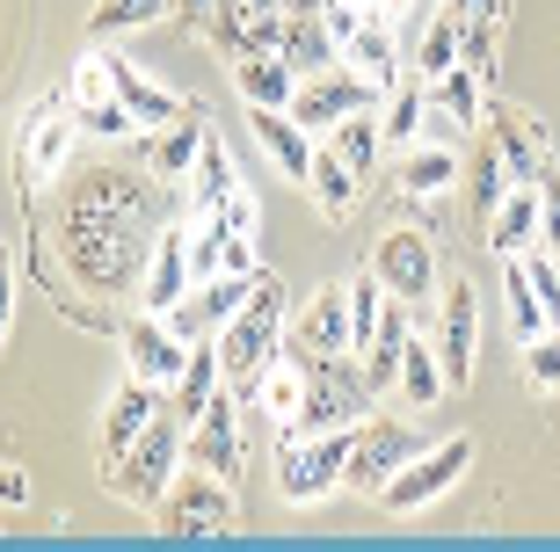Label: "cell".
Masks as SVG:
<instances>
[{"label": "cell", "instance_id": "obj_1", "mask_svg": "<svg viewBox=\"0 0 560 552\" xmlns=\"http://www.w3.org/2000/svg\"><path fill=\"white\" fill-rule=\"evenodd\" d=\"M161 175L153 167H117L95 161L81 175H66V204H59V255L88 291L125 298L145 277V247L161 233Z\"/></svg>", "mask_w": 560, "mask_h": 552}, {"label": "cell", "instance_id": "obj_2", "mask_svg": "<svg viewBox=\"0 0 560 552\" xmlns=\"http://www.w3.org/2000/svg\"><path fill=\"white\" fill-rule=\"evenodd\" d=\"M284 313H291V306H284V284H277V277H255L248 306H241L226 328L211 334V342H219V371H226V386L248 392L255 371H262L277 349H284Z\"/></svg>", "mask_w": 560, "mask_h": 552}, {"label": "cell", "instance_id": "obj_3", "mask_svg": "<svg viewBox=\"0 0 560 552\" xmlns=\"http://www.w3.org/2000/svg\"><path fill=\"white\" fill-rule=\"evenodd\" d=\"M378 392L364 386V364H357L350 349H335V356H313L306 349V408L291 422L284 436H313V430H357L364 414H372Z\"/></svg>", "mask_w": 560, "mask_h": 552}, {"label": "cell", "instance_id": "obj_4", "mask_svg": "<svg viewBox=\"0 0 560 552\" xmlns=\"http://www.w3.org/2000/svg\"><path fill=\"white\" fill-rule=\"evenodd\" d=\"M350 444H357V430L277 436V494H284L291 509H313V502H328V494L350 480Z\"/></svg>", "mask_w": 560, "mask_h": 552}, {"label": "cell", "instance_id": "obj_5", "mask_svg": "<svg viewBox=\"0 0 560 552\" xmlns=\"http://www.w3.org/2000/svg\"><path fill=\"white\" fill-rule=\"evenodd\" d=\"M175 472H183V414L175 408H161L153 422H145V436L109 466V488L125 494L131 509H145L153 516V502H161L167 488H175Z\"/></svg>", "mask_w": 560, "mask_h": 552}, {"label": "cell", "instance_id": "obj_6", "mask_svg": "<svg viewBox=\"0 0 560 552\" xmlns=\"http://www.w3.org/2000/svg\"><path fill=\"white\" fill-rule=\"evenodd\" d=\"M153 524H161L167 538H219V531H233V480H219V472H205V466L183 458L175 488L153 502Z\"/></svg>", "mask_w": 560, "mask_h": 552}, {"label": "cell", "instance_id": "obj_7", "mask_svg": "<svg viewBox=\"0 0 560 552\" xmlns=\"http://www.w3.org/2000/svg\"><path fill=\"white\" fill-rule=\"evenodd\" d=\"M372 277L386 284V298H400V306H436V291H444V269H436V247L422 225H394L386 240L372 247Z\"/></svg>", "mask_w": 560, "mask_h": 552}, {"label": "cell", "instance_id": "obj_8", "mask_svg": "<svg viewBox=\"0 0 560 552\" xmlns=\"http://www.w3.org/2000/svg\"><path fill=\"white\" fill-rule=\"evenodd\" d=\"M466 466H474V436H452V444H422L408 466L378 488V509H394V516H416L430 509L444 488H458L466 480Z\"/></svg>", "mask_w": 560, "mask_h": 552}, {"label": "cell", "instance_id": "obj_9", "mask_svg": "<svg viewBox=\"0 0 560 552\" xmlns=\"http://www.w3.org/2000/svg\"><path fill=\"white\" fill-rule=\"evenodd\" d=\"M422 444H430V436L408 430V422H394V414H364V422H357V444H350V480H342V488H357V494L378 502V488H386Z\"/></svg>", "mask_w": 560, "mask_h": 552}, {"label": "cell", "instance_id": "obj_10", "mask_svg": "<svg viewBox=\"0 0 560 552\" xmlns=\"http://www.w3.org/2000/svg\"><path fill=\"white\" fill-rule=\"evenodd\" d=\"M378 95H386L378 81H364V73H350V66H328V73H306V81H299V95H291V117L306 124L313 139H328L342 117H357V109H378Z\"/></svg>", "mask_w": 560, "mask_h": 552}, {"label": "cell", "instance_id": "obj_11", "mask_svg": "<svg viewBox=\"0 0 560 552\" xmlns=\"http://www.w3.org/2000/svg\"><path fill=\"white\" fill-rule=\"evenodd\" d=\"M436 364H444V378H452V392L474 378V349H480V298L466 277H444V291H436Z\"/></svg>", "mask_w": 560, "mask_h": 552}, {"label": "cell", "instance_id": "obj_12", "mask_svg": "<svg viewBox=\"0 0 560 552\" xmlns=\"http://www.w3.org/2000/svg\"><path fill=\"white\" fill-rule=\"evenodd\" d=\"M73 109L66 103H37L30 117H22V139H15V183H22V197H37V183L44 175H59V161H66V145H73Z\"/></svg>", "mask_w": 560, "mask_h": 552}, {"label": "cell", "instance_id": "obj_13", "mask_svg": "<svg viewBox=\"0 0 560 552\" xmlns=\"http://www.w3.org/2000/svg\"><path fill=\"white\" fill-rule=\"evenodd\" d=\"M183 458L205 466V472H219V480H241V422H233V392L226 386L205 400L197 422H183Z\"/></svg>", "mask_w": 560, "mask_h": 552}, {"label": "cell", "instance_id": "obj_14", "mask_svg": "<svg viewBox=\"0 0 560 552\" xmlns=\"http://www.w3.org/2000/svg\"><path fill=\"white\" fill-rule=\"evenodd\" d=\"M183 364H189V342H183L175 328H167L161 313H145V320H131V328H125V371L139 378V386L175 392Z\"/></svg>", "mask_w": 560, "mask_h": 552}, {"label": "cell", "instance_id": "obj_15", "mask_svg": "<svg viewBox=\"0 0 560 552\" xmlns=\"http://www.w3.org/2000/svg\"><path fill=\"white\" fill-rule=\"evenodd\" d=\"M189 284H197V269H189V225H161V233H153V247H145L139 306L145 313H175Z\"/></svg>", "mask_w": 560, "mask_h": 552}, {"label": "cell", "instance_id": "obj_16", "mask_svg": "<svg viewBox=\"0 0 560 552\" xmlns=\"http://www.w3.org/2000/svg\"><path fill=\"white\" fill-rule=\"evenodd\" d=\"M161 400H167V392L139 386V378H125V386L109 392V408H103V472H109V466H117V458H125V450L145 436V422L161 414Z\"/></svg>", "mask_w": 560, "mask_h": 552}, {"label": "cell", "instance_id": "obj_17", "mask_svg": "<svg viewBox=\"0 0 560 552\" xmlns=\"http://www.w3.org/2000/svg\"><path fill=\"white\" fill-rule=\"evenodd\" d=\"M488 233V255H524V247H539V233H546V204H539V183H517L510 197L495 204V219L480 225Z\"/></svg>", "mask_w": 560, "mask_h": 552}, {"label": "cell", "instance_id": "obj_18", "mask_svg": "<svg viewBox=\"0 0 560 552\" xmlns=\"http://www.w3.org/2000/svg\"><path fill=\"white\" fill-rule=\"evenodd\" d=\"M342 66H350V73H364V81H378V87L400 81V37H394V22L378 15V8H364V15H357L350 44H342Z\"/></svg>", "mask_w": 560, "mask_h": 552}, {"label": "cell", "instance_id": "obj_19", "mask_svg": "<svg viewBox=\"0 0 560 552\" xmlns=\"http://www.w3.org/2000/svg\"><path fill=\"white\" fill-rule=\"evenodd\" d=\"M103 59H109V81H117V103H125L131 117L145 124V131H161V124H183V117H189V103L175 95V87L145 81L139 66H131V59H117V51H103Z\"/></svg>", "mask_w": 560, "mask_h": 552}, {"label": "cell", "instance_id": "obj_20", "mask_svg": "<svg viewBox=\"0 0 560 552\" xmlns=\"http://www.w3.org/2000/svg\"><path fill=\"white\" fill-rule=\"evenodd\" d=\"M248 131L262 139V153L284 167L291 183H306V175H313V145H320V139H313L291 109H248Z\"/></svg>", "mask_w": 560, "mask_h": 552}, {"label": "cell", "instance_id": "obj_21", "mask_svg": "<svg viewBox=\"0 0 560 552\" xmlns=\"http://www.w3.org/2000/svg\"><path fill=\"white\" fill-rule=\"evenodd\" d=\"M226 66H233V87H241L248 109H291V95H299V73L284 66V51H241Z\"/></svg>", "mask_w": 560, "mask_h": 552}, {"label": "cell", "instance_id": "obj_22", "mask_svg": "<svg viewBox=\"0 0 560 552\" xmlns=\"http://www.w3.org/2000/svg\"><path fill=\"white\" fill-rule=\"evenodd\" d=\"M255 408L270 414L277 430H291V422H299V408H306V356H291V349H277L270 364L255 371Z\"/></svg>", "mask_w": 560, "mask_h": 552}, {"label": "cell", "instance_id": "obj_23", "mask_svg": "<svg viewBox=\"0 0 560 552\" xmlns=\"http://www.w3.org/2000/svg\"><path fill=\"white\" fill-rule=\"evenodd\" d=\"M394 183H400V197H436V189H452L458 183V145H444V139L400 145L394 153Z\"/></svg>", "mask_w": 560, "mask_h": 552}, {"label": "cell", "instance_id": "obj_24", "mask_svg": "<svg viewBox=\"0 0 560 552\" xmlns=\"http://www.w3.org/2000/svg\"><path fill=\"white\" fill-rule=\"evenodd\" d=\"M458 15V37H466V51L458 59L474 66L480 81H495V44H502V15H510V0H444Z\"/></svg>", "mask_w": 560, "mask_h": 552}, {"label": "cell", "instance_id": "obj_25", "mask_svg": "<svg viewBox=\"0 0 560 552\" xmlns=\"http://www.w3.org/2000/svg\"><path fill=\"white\" fill-rule=\"evenodd\" d=\"M299 349L313 356H335V349H350V284H320L299 313Z\"/></svg>", "mask_w": 560, "mask_h": 552}, {"label": "cell", "instance_id": "obj_26", "mask_svg": "<svg viewBox=\"0 0 560 552\" xmlns=\"http://www.w3.org/2000/svg\"><path fill=\"white\" fill-rule=\"evenodd\" d=\"M357 183H364V175H357V167L342 161L328 139L313 145V175H306V189H313V211H320L328 225H342V219L357 211Z\"/></svg>", "mask_w": 560, "mask_h": 552}, {"label": "cell", "instance_id": "obj_27", "mask_svg": "<svg viewBox=\"0 0 560 552\" xmlns=\"http://www.w3.org/2000/svg\"><path fill=\"white\" fill-rule=\"evenodd\" d=\"M394 392H400V408H408V414H430L436 400L452 392V378H444V364H436V342L408 334V349H400V378H394Z\"/></svg>", "mask_w": 560, "mask_h": 552}, {"label": "cell", "instance_id": "obj_28", "mask_svg": "<svg viewBox=\"0 0 560 552\" xmlns=\"http://www.w3.org/2000/svg\"><path fill=\"white\" fill-rule=\"evenodd\" d=\"M205 124L197 117H183V124H161V131H153V139H145V167H153V175H161V183H183L189 167H197V153H205Z\"/></svg>", "mask_w": 560, "mask_h": 552}, {"label": "cell", "instance_id": "obj_29", "mask_svg": "<svg viewBox=\"0 0 560 552\" xmlns=\"http://www.w3.org/2000/svg\"><path fill=\"white\" fill-rule=\"evenodd\" d=\"M277 51H284V66L299 73V81H306V73H328V66H342V51H335V37H328V22H320V8H313V15H291Z\"/></svg>", "mask_w": 560, "mask_h": 552}, {"label": "cell", "instance_id": "obj_30", "mask_svg": "<svg viewBox=\"0 0 560 552\" xmlns=\"http://www.w3.org/2000/svg\"><path fill=\"white\" fill-rule=\"evenodd\" d=\"M219 386H226V371H219V342H189V364H183V378H175V392H167V408L183 414V422H197L205 400Z\"/></svg>", "mask_w": 560, "mask_h": 552}, {"label": "cell", "instance_id": "obj_31", "mask_svg": "<svg viewBox=\"0 0 560 552\" xmlns=\"http://www.w3.org/2000/svg\"><path fill=\"white\" fill-rule=\"evenodd\" d=\"M480 87H488V81H480L474 66L458 59L452 73H436V81H430V109H444V117H452L458 131H480V117H488V103H480Z\"/></svg>", "mask_w": 560, "mask_h": 552}, {"label": "cell", "instance_id": "obj_32", "mask_svg": "<svg viewBox=\"0 0 560 552\" xmlns=\"http://www.w3.org/2000/svg\"><path fill=\"white\" fill-rule=\"evenodd\" d=\"M495 153H502V167H510V189H517V183H539V175H546V161H539V124L517 117V109H502V117H495Z\"/></svg>", "mask_w": 560, "mask_h": 552}, {"label": "cell", "instance_id": "obj_33", "mask_svg": "<svg viewBox=\"0 0 560 552\" xmlns=\"http://www.w3.org/2000/svg\"><path fill=\"white\" fill-rule=\"evenodd\" d=\"M241 189V175H233V153L219 145V131L205 139V153H197V167H189V211L205 219V211H219Z\"/></svg>", "mask_w": 560, "mask_h": 552}, {"label": "cell", "instance_id": "obj_34", "mask_svg": "<svg viewBox=\"0 0 560 552\" xmlns=\"http://www.w3.org/2000/svg\"><path fill=\"white\" fill-rule=\"evenodd\" d=\"M422 117H430V81H422V73H416V81H394V87H386V117H378V124H386L394 153L422 139Z\"/></svg>", "mask_w": 560, "mask_h": 552}, {"label": "cell", "instance_id": "obj_35", "mask_svg": "<svg viewBox=\"0 0 560 552\" xmlns=\"http://www.w3.org/2000/svg\"><path fill=\"white\" fill-rule=\"evenodd\" d=\"M328 145L357 167V175H372L378 153H386V124H378V109H357V117H342V124L328 131Z\"/></svg>", "mask_w": 560, "mask_h": 552}, {"label": "cell", "instance_id": "obj_36", "mask_svg": "<svg viewBox=\"0 0 560 552\" xmlns=\"http://www.w3.org/2000/svg\"><path fill=\"white\" fill-rule=\"evenodd\" d=\"M502 298H510V334H517V342L546 334V306H539V291H532V277H524V255L502 262Z\"/></svg>", "mask_w": 560, "mask_h": 552}, {"label": "cell", "instance_id": "obj_37", "mask_svg": "<svg viewBox=\"0 0 560 552\" xmlns=\"http://www.w3.org/2000/svg\"><path fill=\"white\" fill-rule=\"evenodd\" d=\"M458 51H466V37H458V15H452V8H436V15H430V30H422V44H416V73H422V81L452 73V66H458Z\"/></svg>", "mask_w": 560, "mask_h": 552}, {"label": "cell", "instance_id": "obj_38", "mask_svg": "<svg viewBox=\"0 0 560 552\" xmlns=\"http://www.w3.org/2000/svg\"><path fill=\"white\" fill-rule=\"evenodd\" d=\"M466 189H474V197H466V211H474V219L488 225V219H495V204H502V197H510V167H502L495 139H488V153H480V161H474V183H466Z\"/></svg>", "mask_w": 560, "mask_h": 552}, {"label": "cell", "instance_id": "obj_39", "mask_svg": "<svg viewBox=\"0 0 560 552\" xmlns=\"http://www.w3.org/2000/svg\"><path fill=\"white\" fill-rule=\"evenodd\" d=\"M167 0H95V15H88V30L95 37H125V30H145V22H161Z\"/></svg>", "mask_w": 560, "mask_h": 552}, {"label": "cell", "instance_id": "obj_40", "mask_svg": "<svg viewBox=\"0 0 560 552\" xmlns=\"http://www.w3.org/2000/svg\"><path fill=\"white\" fill-rule=\"evenodd\" d=\"M524 378H532L539 392H560V328H546V334L524 342Z\"/></svg>", "mask_w": 560, "mask_h": 552}, {"label": "cell", "instance_id": "obj_41", "mask_svg": "<svg viewBox=\"0 0 560 552\" xmlns=\"http://www.w3.org/2000/svg\"><path fill=\"white\" fill-rule=\"evenodd\" d=\"M524 277H532V291H539V306H546V328H560V262L546 247H524Z\"/></svg>", "mask_w": 560, "mask_h": 552}, {"label": "cell", "instance_id": "obj_42", "mask_svg": "<svg viewBox=\"0 0 560 552\" xmlns=\"http://www.w3.org/2000/svg\"><path fill=\"white\" fill-rule=\"evenodd\" d=\"M219 225H226V233H241V240H255V225H262V204H255L248 189H233L226 204H219Z\"/></svg>", "mask_w": 560, "mask_h": 552}, {"label": "cell", "instance_id": "obj_43", "mask_svg": "<svg viewBox=\"0 0 560 552\" xmlns=\"http://www.w3.org/2000/svg\"><path fill=\"white\" fill-rule=\"evenodd\" d=\"M8 320H15V262L0 255V349H8Z\"/></svg>", "mask_w": 560, "mask_h": 552}, {"label": "cell", "instance_id": "obj_44", "mask_svg": "<svg viewBox=\"0 0 560 552\" xmlns=\"http://www.w3.org/2000/svg\"><path fill=\"white\" fill-rule=\"evenodd\" d=\"M167 8H175L189 30H211V15H219V0H167Z\"/></svg>", "mask_w": 560, "mask_h": 552}, {"label": "cell", "instance_id": "obj_45", "mask_svg": "<svg viewBox=\"0 0 560 552\" xmlns=\"http://www.w3.org/2000/svg\"><path fill=\"white\" fill-rule=\"evenodd\" d=\"M22 502H30V480L15 466H0V509H22Z\"/></svg>", "mask_w": 560, "mask_h": 552}, {"label": "cell", "instance_id": "obj_46", "mask_svg": "<svg viewBox=\"0 0 560 552\" xmlns=\"http://www.w3.org/2000/svg\"><path fill=\"white\" fill-rule=\"evenodd\" d=\"M372 8H378L386 22H408V8H416V0H372Z\"/></svg>", "mask_w": 560, "mask_h": 552}, {"label": "cell", "instance_id": "obj_47", "mask_svg": "<svg viewBox=\"0 0 560 552\" xmlns=\"http://www.w3.org/2000/svg\"><path fill=\"white\" fill-rule=\"evenodd\" d=\"M357 8H372V0H357Z\"/></svg>", "mask_w": 560, "mask_h": 552}]
</instances>
